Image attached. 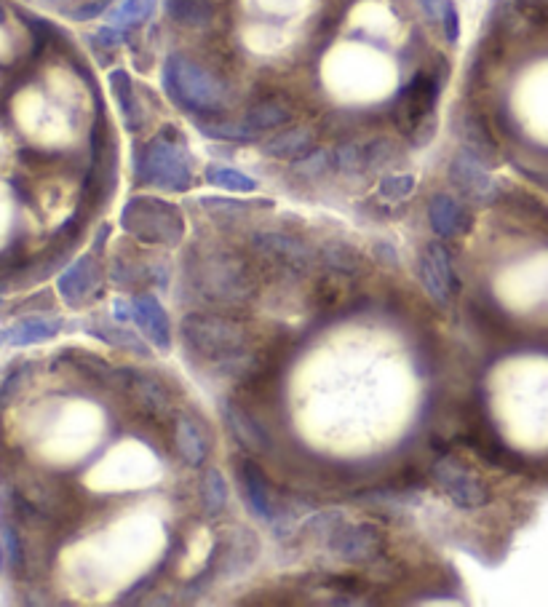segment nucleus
Returning <instances> with one entry per match:
<instances>
[{"mask_svg":"<svg viewBox=\"0 0 548 607\" xmlns=\"http://www.w3.org/2000/svg\"><path fill=\"white\" fill-rule=\"evenodd\" d=\"M182 273L196 303L206 308L233 311L257 297L260 268L249 255V249L241 252L222 241L204 238L185 252Z\"/></svg>","mask_w":548,"mask_h":607,"instance_id":"f257e3e1","label":"nucleus"},{"mask_svg":"<svg viewBox=\"0 0 548 607\" xmlns=\"http://www.w3.org/2000/svg\"><path fill=\"white\" fill-rule=\"evenodd\" d=\"M180 337L188 356L214 367L230 380L241 378L252 359V332L246 321L233 313L190 311L180 321Z\"/></svg>","mask_w":548,"mask_h":607,"instance_id":"f03ea898","label":"nucleus"},{"mask_svg":"<svg viewBox=\"0 0 548 607\" xmlns=\"http://www.w3.org/2000/svg\"><path fill=\"white\" fill-rule=\"evenodd\" d=\"M161 81L166 97L193 118H220L230 107L228 83L185 54H169Z\"/></svg>","mask_w":548,"mask_h":607,"instance_id":"7ed1b4c3","label":"nucleus"},{"mask_svg":"<svg viewBox=\"0 0 548 607\" xmlns=\"http://www.w3.org/2000/svg\"><path fill=\"white\" fill-rule=\"evenodd\" d=\"M134 180L148 188L185 193L193 185V156L177 126H164L134 153Z\"/></svg>","mask_w":548,"mask_h":607,"instance_id":"20e7f679","label":"nucleus"},{"mask_svg":"<svg viewBox=\"0 0 548 607\" xmlns=\"http://www.w3.org/2000/svg\"><path fill=\"white\" fill-rule=\"evenodd\" d=\"M246 249L260 273H270L281 281L308 279L321 265L319 249L287 230H257L249 236Z\"/></svg>","mask_w":548,"mask_h":607,"instance_id":"39448f33","label":"nucleus"},{"mask_svg":"<svg viewBox=\"0 0 548 607\" xmlns=\"http://www.w3.org/2000/svg\"><path fill=\"white\" fill-rule=\"evenodd\" d=\"M121 228L145 247H180L185 238V217L180 206L156 196H134L121 212Z\"/></svg>","mask_w":548,"mask_h":607,"instance_id":"423d86ee","label":"nucleus"},{"mask_svg":"<svg viewBox=\"0 0 548 607\" xmlns=\"http://www.w3.org/2000/svg\"><path fill=\"white\" fill-rule=\"evenodd\" d=\"M447 78H450V62L439 59L436 65L420 70L401 86L399 97L393 102V121L404 137H409L420 124L436 118V105Z\"/></svg>","mask_w":548,"mask_h":607,"instance_id":"0eeeda50","label":"nucleus"},{"mask_svg":"<svg viewBox=\"0 0 548 607\" xmlns=\"http://www.w3.org/2000/svg\"><path fill=\"white\" fill-rule=\"evenodd\" d=\"M431 479L458 509L474 511L490 503V484L474 466L452 452H442L431 463Z\"/></svg>","mask_w":548,"mask_h":607,"instance_id":"6e6552de","label":"nucleus"},{"mask_svg":"<svg viewBox=\"0 0 548 607\" xmlns=\"http://www.w3.org/2000/svg\"><path fill=\"white\" fill-rule=\"evenodd\" d=\"M327 549L343 565L369 567L385 554V530L375 522H348V519H343L329 533Z\"/></svg>","mask_w":548,"mask_h":607,"instance_id":"1a4fd4ad","label":"nucleus"},{"mask_svg":"<svg viewBox=\"0 0 548 607\" xmlns=\"http://www.w3.org/2000/svg\"><path fill=\"white\" fill-rule=\"evenodd\" d=\"M260 557V538L246 527H225L217 538L214 554L209 557L206 573L212 578H233L246 573L254 559Z\"/></svg>","mask_w":548,"mask_h":607,"instance_id":"9d476101","label":"nucleus"},{"mask_svg":"<svg viewBox=\"0 0 548 607\" xmlns=\"http://www.w3.org/2000/svg\"><path fill=\"white\" fill-rule=\"evenodd\" d=\"M113 388H118L126 399H131V404H134V407L140 410V415H145V418L166 420L172 415V394H169V388H166L156 375L118 367V370H115Z\"/></svg>","mask_w":548,"mask_h":607,"instance_id":"9b49d317","label":"nucleus"},{"mask_svg":"<svg viewBox=\"0 0 548 607\" xmlns=\"http://www.w3.org/2000/svg\"><path fill=\"white\" fill-rule=\"evenodd\" d=\"M450 182L471 201V204L490 206L498 204L503 190H500L498 180L487 172V164L482 158L471 156L468 150H460L458 156L450 161Z\"/></svg>","mask_w":548,"mask_h":607,"instance_id":"f8f14e48","label":"nucleus"},{"mask_svg":"<svg viewBox=\"0 0 548 607\" xmlns=\"http://www.w3.org/2000/svg\"><path fill=\"white\" fill-rule=\"evenodd\" d=\"M233 460H236V479L241 484V495H244L249 514L260 522H276L279 509L273 503V487L260 463L249 452H238Z\"/></svg>","mask_w":548,"mask_h":607,"instance_id":"ddd939ff","label":"nucleus"},{"mask_svg":"<svg viewBox=\"0 0 548 607\" xmlns=\"http://www.w3.org/2000/svg\"><path fill=\"white\" fill-rule=\"evenodd\" d=\"M105 284V265L99 260V252H86L75 263H70L62 271L57 281V289L62 300L70 308H81L83 303H89L91 297L97 295L99 289Z\"/></svg>","mask_w":548,"mask_h":607,"instance_id":"4468645a","label":"nucleus"},{"mask_svg":"<svg viewBox=\"0 0 548 607\" xmlns=\"http://www.w3.org/2000/svg\"><path fill=\"white\" fill-rule=\"evenodd\" d=\"M222 420L230 436L236 439L238 447L249 455H265L273 450V439H270L268 428L262 426L260 418H254L238 399H225L222 402Z\"/></svg>","mask_w":548,"mask_h":607,"instance_id":"2eb2a0df","label":"nucleus"},{"mask_svg":"<svg viewBox=\"0 0 548 607\" xmlns=\"http://www.w3.org/2000/svg\"><path fill=\"white\" fill-rule=\"evenodd\" d=\"M418 273L423 287H426V292L436 303L447 305L452 300V295L458 292V276H455V268H452L450 252L442 244H436V241L428 244L426 252L420 255Z\"/></svg>","mask_w":548,"mask_h":607,"instance_id":"dca6fc26","label":"nucleus"},{"mask_svg":"<svg viewBox=\"0 0 548 607\" xmlns=\"http://www.w3.org/2000/svg\"><path fill=\"white\" fill-rule=\"evenodd\" d=\"M81 329L86 335L97 337L105 345L115 348V351L129 353V356H137V359H145L150 356L148 340L140 337L131 327H126V321H118L115 316H105V313H94L89 319L83 321Z\"/></svg>","mask_w":548,"mask_h":607,"instance_id":"f3484780","label":"nucleus"},{"mask_svg":"<svg viewBox=\"0 0 548 607\" xmlns=\"http://www.w3.org/2000/svg\"><path fill=\"white\" fill-rule=\"evenodd\" d=\"M134 324L156 351H172V319L156 295L140 292L134 297Z\"/></svg>","mask_w":548,"mask_h":607,"instance_id":"a211bd4d","label":"nucleus"},{"mask_svg":"<svg viewBox=\"0 0 548 607\" xmlns=\"http://www.w3.org/2000/svg\"><path fill=\"white\" fill-rule=\"evenodd\" d=\"M455 134H458L463 150H468L471 156L482 158L484 164H495V161H498V140H495V134H492L484 115L466 107V110L455 118Z\"/></svg>","mask_w":548,"mask_h":607,"instance_id":"6ab92c4d","label":"nucleus"},{"mask_svg":"<svg viewBox=\"0 0 548 607\" xmlns=\"http://www.w3.org/2000/svg\"><path fill=\"white\" fill-rule=\"evenodd\" d=\"M428 222L436 236L458 238L474 228V214L450 193H434L428 201Z\"/></svg>","mask_w":548,"mask_h":607,"instance_id":"aec40b11","label":"nucleus"},{"mask_svg":"<svg viewBox=\"0 0 548 607\" xmlns=\"http://www.w3.org/2000/svg\"><path fill=\"white\" fill-rule=\"evenodd\" d=\"M172 447L174 455L182 460V466L198 468L209 458V439H206L201 423L188 415H177L172 423Z\"/></svg>","mask_w":548,"mask_h":607,"instance_id":"412c9836","label":"nucleus"},{"mask_svg":"<svg viewBox=\"0 0 548 607\" xmlns=\"http://www.w3.org/2000/svg\"><path fill=\"white\" fill-rule=\"evenodd\" d=\"M156 276V268L131 247L118 249V255L113 257V265H110V281L115 287L129 289V292H142L156 281Z\"/></svg>","mask_w":548,"mask_h":607,"instance_id":"4be33fe9","label":"nucleus"},{"mask_svg":"<svg viewBox=\"0 0 548 607\" xmlns=\"http://www.w3.org/2000/svg\"><path fill=\"white\" fill-rule=\"evenodd\" d=\"M295 121V107L289 105L287 97L281 94H268V97L254 99L252 105L246 107L244 124L252 126L254 132H273Z\"/></svg>","mask_w":548,"mask_h":607,"instance_id":"5701e85b","label":"nucleus"},{"mask_svg":"<svg viewBox=\"0 0 548 607\" xmlns=\"http://www.w3.org/2000/svg\"><path fill=\"white\" fill-rule=\"evenodd\" d=\"M110 91H113L115 102H118V110L123 115V124L131 134H137L145 126V107H142L140 97H137V89H134V81L126 70H113L110 78Z\"/></svg>","mask_w":548,"mask_h":607,"instance_id":"b1692460","label":"nucleus"},{"mask_svg":"<svg viewBox=\"0 0 548 607\" xmlns=\"http://www.w3.org/2000/svg\"><path fill=\"white\" fill-rule=\"evenodd\" d=\"M313 148H316V132L311 126H292V129H284L276 137H270L262 145V153L268 158H279V161H297Z\"/></svg>","mask_w":548,"mask_h":607,"instance_id":"393cba45","label":"nucleus"},{"mask_svg":"<svg viewBox=\"0 0 548 607\" xmlns=\"http://www.w3.org/2000/svg\"><path fill=\"white\" fill-rule=\"evenodd\" d=\"M321 257V268L327 273H335V276H343V279H353V276H359L364 271V252L343 241V238H332L327 241L324 247L319 249Z\"/></svg>","mask_w":548,"mask_h":607,"instance_id":"a878e982","label":"nucleus"},{"mask_svg":"<svg viewBox=\"0 0 548 607\" xmlns=\"http://www.w3.org/2000/svg\"><path fill=\"white\" fill-rule=\"evenodd\" d=\"M65 327V321L59 316H30V319H19L14 327L6 329V340L17 348H27V345L46 343L51 337H57Z\"/></svg>","mask_w":548,"mask_h":607,"instance_id":"bb28decb","label":"nucleus"},{"mask_svg":"<svg viewBox=\"0 0 548 607\" xmlns=\"http://www.w3.org/2000/svg\"><path fill=\"white\" fill-rule=\"evenodd\" d=\"M164 9L174 25L188 30H204L214 19L212 0H164Z\"/></svg>","mask_w":548,"mask_h":607,"instance_id":"cd10ccee","label":"nucleus"},{"mask_svg":"<svg viewBox=\"0 0 548 607\" xmlns=\"http://www.w3.org/2000/svg\"><path fill=\"white\" fill-rule=\"evenodd\" d=\"M228 498L230 490L225 474L217 466L206 468L201 484H198V501H201L206 517H220L222 511L228 509Z\"/></svg>","mask_w":548,"mask_h":607,"instance_id":"c85d7f7f","label":"nucleus"},{"mask_svg":"<svg viewBox=\"0 0 548 607\" xmlns=\"http://www.w3.org/2000/svg\"><path fill=\"white\" fill-rule=\"evenodd\" d=\"M198 132L204 137L220 142H233V145H244V142H257L260 132H254L252 126H246L244 121H220V118H196Z\"/></svg>","mask_w":548,"mask_h":607,"instance_id":"c756f323","label":"nucleus"},{"mask_svg":"<svg viewBox=\"0 0 548 607\" xmlns=\"http://www.w3.org/2000/svg\"><path fill=\"white\" fill-rule=\"evenodd\" d=\"M156 3L158 0H121L110 11V25L118 30H134V27L145 25L156 14Z\"/></svg>","mask_w":548,"mask_h":607,"instance_id":"7c9ffc66","label":"nucleus"},{"mask_svg":"<svg viewBox=\"0 0 548 607\" xmlns=\"http://www.w3.org/2000/svg\"><path fill=\"white\" fill-rule=\"evenodd\" d=\"M201 204L206 206V212L212 214L214 220L220 225H238V222L249 217V214L257 209V206H270L268 201H260V204H246V201H230V198H204Z\"/></svg>","mask_w":548,"mask_h":607,"instance_id":"2f4dec72","label":"nucleus"},{"mask_svg":"<svg viewBox=\"0 0 548 607\" xmlns=\"http://www.w3.org/2000/svg\"><path fill=\"white\" fill-rule=\"evenodd\" d=\"M75 359H67L75 367L78 375H83L91 383H99V386H113L115 383V370L118 367H110L105 359H99L94 353L89 351H70Z\"/></svg>","mask_w":548,"mask_h":607,"instance_id":"473e14b6","label":"nucleus"},{"mask_svg":"<svg viewBox=\"0 0 548 607\" xmlns=\"http://www.w3.org/2000/svg\"><path fill=\"white\" fill-rule=\"evenodd\" d=\"M206 182L214 185V188L230 190V193H252L257 188V182L244 174L241 169H233V166H222V164H212L206 166Z\"/></svg>","mask_w":548,"mask_h":607,"instance_id":"72a5a7b5","label":"nucleus"},{"mask_svg":"<svg viewBox=\"0 0 548 607\" xmlns=\"http://www.w3.org/2000/svg\"><path fill=\"white\" fill-rule=\"evenodd\" d=\"M364 156H367V172H383L401 161L399 145L388 137H375L364 142Z\"/></svg>","mask_w":548,"mask_h":607,"instance_id":"f704fd0d","label":"nucleus"},{"mask_svg":"<svg viewBox=\"0 0 548 607\" xmlns=\"http://www.w3.org/2000/svg\"><path fill=\"white\" fill-rule=\"evenodd\" d=\"M415 188H418V180L412 174H385L377 182V196L385 204H401L415 193Z\"/></svg>","mask_w":548,"mask_h":607,"instance_id":"c9c22d12","label":"nucleus"},{"mask_svg":"<svg viewBox=\"0 0 548 607\" xmlns=\"http://www.w3.org/2000/svg\"><path fill=\"white\" fill-rule=\"evenodd\" d=\"M332 161L340 174H361L367 172V156H364V142L345 140L332 150Z\"/></svg>","mask_w":548,"mask_h":607,"instance_id":"e433bc0d","label":"nucleus"},{"mask_svg":"<svg viewBox=\"0 0 548 607\" xmlns=\"http://www.w3.org/2000/svg\"><path fill=\"white\" fill-rule=\"evenodd\" d=\"M332 166H335V161H332V153H329V150L313 148L311 153H305L303 158H297L295 166H292V172H295L297 177H303V180H319V177H324Z\"/></svg>","mask_w":548,"mask_h":607,"instance_id":"4c0bfd02","label":"nucleus"},{"mask_svg":"<svg viewBox=\"0 0 548 607\" xmlns=\"http://www.w3.org/2000/svg\"><path fill=\"white\" fill-rule=\"evenodd\" d=\"M0 538H3L6 554H9L11 570H14V575H22L27 565V551L22 538H19V527L14 525V522H3V525H0Z\"/></svg>","mask_w":548,"mask_h":607,"instance_id":"58836bf2","label":"nucleus"},{"mask_svg":"<svg viewBox=\"0 0 548 607\" xmlns=\"http://www.w3.org/2000/svg\"><path fill=\"white\" fill-rule=\"evenodd\" d=\"M343 519H345L343 511L337 509L319 511V514H313L311 519H305L303 527H300V535H303V538H319V541H327L329 533H332Z\"/></svg>","mask_w":548,"mask_h":607,"instance_id":"ea45409f","label":"nucleus"},{"mask_svg":"<svg viewBox=\"0 0 548 607\" xmlns=\"http://www.w3.org/2000/svg\"><path fill=\"white\" fill-rule=\"evenodd\" d=\"M343 276H335V273H329L327 279H321L316 284V292H313V303L319 311H335L337 305H340V297H343Z\"/></svg>","mask_w":548,"mask_h":607,"instance_id":"a19ab883","label":"nucleus"},{"mask_svg":"<svg viewBox=\"0 0 548 607\" xmlns=\"http://www.w3.org/2000/svg\"><path fill=\"white\" fill-rule=\"evenodd\" d=\"M30 370H33L30 364H19V367H14V370L3 378V383H0V404L11 402V399L25 388L27 378H30Z\"/></svg>","mask_w":548,"mask_h":607,"instance_id":"79ce46f5","label":"nucleus"},{"mask_svg":"<svg viewBox=\"0 0 548 607\" xmlns=\"http://www.w3.org/2000/svg\"><path fill=\"white\" fill-rule=\"evenodd\" d=\"M439 25H442V35L447 43H458L460 41V14L455 0H447L442 17H439Z\"/></svg>","mask_w":548,"mask_h":607,"instance_id":"37998d69","label":"nucleus"},{"mask_svg":"<svg viewBox=\"0 0 548 607\" xmlns=\"http://www.w3.org/2000/svg\"><path fill=\"white\" fill-rule=\"evenodd\" d=\"M91 41H94V46H97L99 51L110 54V51L121 49V43L126 41V35H123V30H118V27L105 25V27H99L97 33L91 35Z\"/></svg>","mask_w":548,"mask_h":607,"instance_id":"c03bdc74","label":"nucleus"},{"mask_svg":"<svg viewBox=\"0 0 548 607\" xmlns=\"http://www.w3.org/2000/svg\"><path fill=\"white\" fill-rule=\"evenodd\" d=\"M107 6H110V0H91V3H83V6L70 11V17L78 19V22H89V19H97L99 14H105Z\"/></svg>","mask_w":548,"mask_h":607,"instance_id":"a18cd8bd","label":"nucleus"},{"mask_svg":"<svg viewBox=\"0 0 548 607\" xmlns=\"http://www.w3.org/2000/svg\"><path fill=\"white\" fill-rule=\"evenodd\" d=\"M113 316L118 321H134V297L126 300V297H118L113 305Z\"/></svg>","mask_w":548,"mask_h":607,"instance_id":"49530a36","label":"nucleus"},{"mask_svg":"<svg viewBox=\"0 0 548 607\" xmlns=\"http://www.w3.org/2000/svg\"><path fill=\"white\" fill-rule=\"evenodd\" d=\"M444 6H447V0H420V9L426 11V17L431 22H439Z\"/></svg>","mask_w":548,"mask_h":607,"instance_id":"de8ad7c7","label":"nucleus"},{"mask_svg":"<svg viewBox=\"0 0 548 607\" xmlns=\"http://www.w3.org/2000/svg\"><path fill=\"white\" fill-rule=\"evenodd\" d=\"M375 255L377 260H385L388 265H396V249H393V244H388V241H377L375 244Z\"/></svg>","mask_w":548,"mask_h":607,"instance_id":"09e8293b","label":"nucleus"},{"mask_svg":"<svg viewBox=\"0 0 548 607\" xmlns=\"http://www.w3.org/2000/svg\"><path fill=\"white\" fill-rule=\"evenodd\" d=\"M3 557H6V546H3V538H0V575H3Z\"/></svg>","mask_w":548,"mask_h":607,"instance_id":"8fccbe9b","label":"nucleus"},{"mask_svg":"<svg viewBox=\"0 0 548 607\" xmlns=\"http://www.w3.org/2000/svg\"><path fill=\"white\" fill-rule=\"evenodd\" d=\"M516 3H522V6H535V3H548V0H516Z\"/></svg>","mask_w":548,"mask_h":607,"instance_id":"3c124183","label":"nucleus"},{"mask_svg":"<svg viewBox=\"0 0 548 607\" xmlns=\"http://www.w3.org/2000/svg\"><path fill=\"white\" fill-rule=\"evenodd\" d=\"M3 22H6V9L0 6V25H3Z\"/></svg>","mask_w":548,"mask_h":607,"instance_id":"603ef678","label":"nucleus"},{"mask_svg":"<svg viewBox=\"0 0 548 607\" xmlns=\"http://www.w3.org/2000/svg\"><path fill=\"white\" fill-rule=\"evenodd\" d=\"M3 340H6V332H0V345H3Z\"/></svg>","mask_w":548,"mask_h":607,"instance_id":"864d4df0","label":"nucleus"},{"mask_svg":"<svg viewBox=\"0 0 548 607\" xmlns=\"http://www.w3.org/2000/svg\"><path fill=\"white\" fill-rule=\"evenodd\" d=\"M46 3H65V0H46Z\"/></svg>","mask_w":548,"mask_h":607,"instance_id":"5fc2aeb1","label":"nucleus"}]
</instances>
